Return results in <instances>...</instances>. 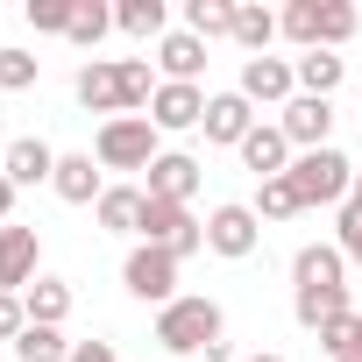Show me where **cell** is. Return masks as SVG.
<instances>
[{
	"label": "cell",
	"mask_w": 362,
	"mask_h": 362,
	"mask_svg": "<svg viewBox=\"0 0 362 362\" xmlns=\"http://www.w3.org/2000/svg\"><path fill=\"white\" fill-rule=\"evenodd\" d=\"M0 170H8L15 192H22V185H50V177H57V149H50L43 135H15L8 156H0Z\"/></svg>",
	"instance_id": "14"
},
{
	"label": "cell",
	"mask_w": 362,
	"mask_h": 362,
	"mask_svg": "<svg viewBox=\"0 0 362 362\" xmlns=\"http://www.w3.org/2000/svg\"><path fill=\"white\" fill-rule=\"evenodd\" d=\"M291 214H305L298 192H291V177H263L256 185V221H291Z\"/></svg>",
	"instance_id": "28"
},
{
	"label": "cell",
	"mask_w": 362,
	"mask_h": 362,
	"mask_svg": "<svg viewBox=\"0 0 362 362\" xmlns=\"http://www.w3.org/2000/svg\"><path fill=\"white\" fill-rule=\"evenodd\" d=\"M199 71H206V43H199L192 29H170V36L156 43V78H163V86H199Z\"/></svg>",
	"instance_id": "13"
},
{
	"label": "cell",
	"mask_w": 362,
	"mask_h": 362,
	"mask_svg": "<svg viewBox=\"0 0 362 362\" xmlns=\"http://www.w3.org/2000/svg\"><path fill=\"white\" fill-rule=\"evenodd\" d=\"M36 71H43V64H36L29 50H0V93H29Z\"/></svg>",
	"instance_id": "32"
},
{
	"label": "cell",
	"mask_w": 362,
	"mask_h": 362,
	"mask_svg": "<svg viewBox=\"0 0 362 362\" xmlns=\"http://www.w3.org/2000/svg\"><path fill=\"white\" fill-rule=\"evenodd\" d=\"M249 107H291L298 100V71H291V57H242V86H235Z\"/></svg>",
	"instance_id": "7"
},
{
	"label": "cell",
	"mask_w": 362,
	"mask_h": 362,
	"mask_svg": "<svg viewBox=\"0 0 362 362\" xmlns=\"http://www.w3.org/2000/svg\"><path fill=\"white\" fill-rule=\"evenodd\" d=\"M334 249H341L348 263H362V206H355V199L334 214Z\"/></svg>",
	"instance_id": "33"
},
{
	"label": "cell",
	"mask_w": 362,
	"mask_h": 362,
	"mask_svg": "<svg viewBox=\"0 0 362 362\" xmlns=\"http://www.w3.org/2000/svg\"><path fill=\"white\" fill-rule=\"evenodd\" d=\"M71 362H121L114 341H71Z\"/></svg>",
	"instance_id": "35"
},
{
	"label": "cell",
	"mask_w": 362,
	"mask_h": 362,
	"mask_svg": "<svg viewBox=\"0 0 362 362\" xmlns=\"http://www.w3.org/2000/svg\"><path fill=\"white\" fill-rule=\"evenodd\" d=\"M355 29H362L355 0H320V50H341V43H348Z\"/></svg>",
	"instance_id": "26"
},
{
	"label": "cell",
	"mask_w": 362,
	"mask_h": 362,
	"mask_svg": "<svg viewBox=\"0 0 362 362\" xmlns=\"http://www.w3.org/2000/svg\"><path fill=\"white\" fill-rule=\"evenodd\" d=\"M277 29H284L298 50H320V0H291V8L277 15Z\"/></svg>",
	"instance_id": "27"
},
{
	"label": "cell",
	"mask_w": 362,
	"mask_h": 362,
	"mask_svg": "<svg viewBox=\"0 0 362 362\" xmlns=\"http://www.w3.org/2000/svg\"><path fill=\"white\" fill-rule=\"evenodd\" d=\"M221 334H228V313H221L206 291L170 298V305L156 313V341H163L170 355H206V348H221Z\"/></svg>",
	"instance_id": "2"
},
{
	"label": "cell",
	"mask_w": 362,
	"mask_h": 362,
	"mask_svg": "<svg viewBox=\"0 0 362 362\" xmlns=\"http://www.w3.org/2000/svg\"><path fill=\"white\" fill-rule=\"evenodd\" d=\"M256 242H263V221H256V206L228 199V206H214V214H206V249H214V256L242 263V256H256Z\"/></svg>",
	"instance_id": "8"
},
{
	"label": "cell",
	"mask_w": 362,
	"mask_h": 362,
	"mask_svg": "<svg viewBox=\"0 0 362 362\" xmlns=\"http://www.w3.org/2000/svg\"><path fill=\"white\" fill-rule=\"evenodd\" d=\"M15 362H71V341H64V327H22V341H15Z\"/></svg>",
	"instance_id": "25"
},
{
	"label": "cell",
	"mask_w": 362,
	"mask_h": 362,
	"mask_svg": "<svg viewBox=\"0 0 362 362\" xmlns=\"http://www.w3.org/2000/svg\"><path fill=\"white\" fill-rule=\"evenodd\" d=\"M121 284H128V298H142V305H170L177 298V256H163V249H149V242H135L128 249V263H121Z\"/></svg>",
	"instance_id": "6"
},
{
	"label": "cell",
	"mask_w": 362,
	"mask_h": 362,
	"mask_svg": "<svg viewBox=\"0 0 362 362\" xmlns=\"http://www.w3.org/2000/svg\"><path fill=\"white\" fill-rule=\"evenodd\" d=\"M206 86H156V100H149V121H156V135H185V128H199L206 121Z\"/></svg>",
	"instance_id": "11"
},
{
	"label": "cell",
	"mask_w": 362,
	"mask_h": 362,
	"mask_svg": "<svg viewBox=\"0 0 362 362\" xmlns=\"http://www.w3.org/2000/svg\"><path fill=\"white\" fill-rule=\"evenodd\" d=\"M156 86H163V78H156L142 57H93V64L78 71V107H86V114L121 121V114L149 107V100H156Z\"/></svg>",
	"instance_id": "1"
},
{
	"label": "cell",
	"mask_w": 362,
	"mask_h": 362,
	"mask_svg": "<svg viewBox=\"0 0 362 362\" xmlns=\"http://www.w3.org/2000/svg\"><path fill=\"white\" fill-rule=\"evenodd\" d=\"M142 242L185 263V256L206 249V228L192 221V206H170V199H149V192H142Z\"/></svg>",
	"instance_id": "5"
},
{
	"label": "cell",
	"mask_w": 362,
	"mask_h": 362,
	"mask_svg": "<svg viewBox=\"0 0 362 362\" xmlns=\"http://www.w3.org/2000/svg\"><path fill=\"white\" fill-rule=\"evenodd\" d=\"M36 277H43V235L8 221V228H0V291H15V298H22Z\"/></svg>",
	"instance_id": "9"
},
{
	"label": "cell",
	"mask_w": 362,
	"mask_h": 362,
	"mask_svg": "<svg viewBox=\"0 0 362 362\" xmlns=\"http://www.w3.org/2000/svg\"><path fill=\"white\" fill-rule=\"evenodd\" d=\"M71 15H78V0H29V29L36 36H71Z\"/></svg>",
	"instance_id": "31"
},
{
	"label": "cell",
	"mask_w": 362,
	"mask_h": 362,
	"mask_svg": "<svg viewBox=\"0 0 362 362\" xmlns=\"http://www.w3.org/2000/svg\"><path fill=\"white\" fill-rule=\"evenodd\" d=\"M277 128H284V142L305 156V149H327V135H334V100H313V93H298L284 114H277Z\"/></svg>",
	"instance_id": "10"
},
{
	"label": "cell",
	"mask_w": 362,
	"mask_h": 362,
	"mask_svg": "<svg viewBox=\"0 0 362 362\" xmlns=\"http://www.w3.org/2000/svg\"><path fill=\"white\" fill-rule=\"evenodd\" d=\"M249 362H284V355H249Z\"/></svg>",
	"instance_id": "37"
},
{
	"label": "cell",
	"mask_w": 362,
	"mask_h": 362,
	"mask_svg": "<svg viewBox=\"0 0 362 362\" xmlns=\"http://www.w3.org/2000/svg\"><path fill=\"white\" fill-rule=\"evenodd\" d=\"M284 29H277V15L270 8H256V0H235V43L249 50V57H270V43H277Z\"/></svg>",
	"instance_id": "22"
},
{
	"label": "cell",
	"mask_w": 362,
	"mask_h": 362,
	"mask_svg": "<svg viewBox=\"0 0 362 362\" xmlns=\"http://www.w3.org/2000/svg\"><path fill=\"white\" fill-rule=\"evenodd\" d=\"M199 128H206V142H221V149H242V142H249V128H256V107H249L242 93H214Z\"/></svg>",
	"instance_id": "15"
},
{
	"label": "cell",
	"mask_w": 362,
	"mask_h": 362,
	"mask_svg": "<svg viewBox=\"0 0 362 362\" xmlns=\"http://www.w3.org/2000/svg\"><path fill=\"white\" fill-rule=\"evenodd\" d=\"M170 8H163V0H121V8H114V29L121 36H142V43H163L170 29Z\"/></svg>",
	"instance_id": "23"
},
{
	"label": "cell",
	"mask_w": 362,
	"mask_h": 362,
	"mask_svg": "<svg viewBox=\"0 0 362 362\" xmlns=\"http://www.w3.org/2000/svg\"><path fill=\"white\" fill-rule=\"evenodd\" d=\"M107 29H114V8H100V0H78V15H71V43H78V50H100Z\"/></svg>",
	"instance_id": "29"
},
{
	"label": "cell",
	"mask_w": 362,
	"mask_h": 362,
	"mask_svg": "<svg viewBox=\"0 0 362 362\" xmlns=\"http://www.w3.org/2000/svg\"><path fill=\"white\" fill-rule=\"evenodd\" d=\"M22 313H29V327H64L71 320V284L64 277H36L22 291Z\"/></svg>",
	"instance_id": "21"
},
{
	"label": "cell",
	"mask_w": 362,
	"mask_h": 362,
	"mask_svg": "<svg viewBox=\"0 0 362 362\" xmlns=\"http://www.w3.org/2000/svg\"><path fill=\"white\" fill-rule=\"evenodd\" d=\"M93 221L107 235H142V185H107L100 206H93Z\"/></svg>",
	"instance_id": "20"
},
{
	"label": "cell",
	"mask_w": 362,
	"mask_h": 362,
	"mask_svg": "<svg viewBox=\"0 0 362 362\" xmlns=\"http://www.w3.org/2000/svg\"><path fill=\"white\" fill-rule=\"evenodd\" d=\"M22 327H29V313H22V298H15V291H0V341L15 348V341H22Z\"/></svg>",
	"instance_id": "34"
},
{
	"label": "cell",
	"mask_w": 362,
	"mask_h": 362,
	"mask_svg": "<svg viewBox=\"0 0 362 362\" xmlns=\"http://www.w3.org/2000/svg\"><path fill=\"white\" fill-rule=\"evenodd\" d=\"M185 29L199 43H214V36L235 43V0H185Z\"/></svg>",
	"instance_id": "24"
},
{
	"label": "cell",
	"mask_w": 362,
	"mask_h": 362,
	"mask_svg": "<svg viewBox=\"0 0 362 362\" xmlns=\"http://www.w3.org/2000/svg\"><path fill=\"white\" fill-rule=\"evenodd\" d=\"M348 362H362V355H348Z\"/></svg>",
	"instance_id": "38"
},
{
	"label": "cell",
	"mask_w": 362,
	"mask_h": 362,
	"mask_svg": "<svg viewBox=\"0 0 362 362\" xmlns=\"http://www.w3.org/2000/svg\"><path fill=\"white\" fill-rule=\"evenodd\" d=\"M291 156H298V149L284 142V128H277V121H256V128H249V142H242V163L256 170V185H263V177H284V170H291Z\"/></svg>",
	"instance_id": "17"
},
{
	"label": "cell",
	"mask_w": 362,
	"mask_h": 362,
	"mask_svg": "<svg viewBox=\"0 0 362 362\" xmlns=\"http://www.w3.org/2000/svg\"><path fill=\"white\" fill-rule=\"evenodd\" d=\"M291 192H298V206H348V192H355V163L327 142V149H305V156H291Z\"/></svg>",
	"instance_id": "3"
},
{
	"label": "cell",
	"mask_w": 362,
	"mask_h": 362,
	"mask_svg": "<svg viewBox=\"0 0 362 362\" xmlns=\"http://www.w3.org/2000/svg\"><path fill=\"white\" fill-rule=\"evenodd\" d=\"M149 199H170V206H192V192H199V156H185V149H163L156 163H149V185H142Z\"/></svg>",
	"instance_id": "12"
},
{
	"label": "cell",
	"mask_w": 362,
	"mask_h": 362,
	"mask_svg": "<svg viewBox=\"0 0 362 362\" xmlns=\"http://www.w3.org/2000/svg\"><path fill=\"white\" fill-rule=\"evenodd\" d=\"M291 71H298V93L334 100V93H341V78H348V57H334V50H305V57H291Z\"/></svg>",
	"instance_id": "19"
},
{
	"label": "cell",
	"mask_w": 362,
	"mask_h": 362,
	"mask_svg": "<svg viewBox=\"0 0 362 362\" xmlns=\"http://www.w3.org/2000/svg\"><path fill=\"white\" fill-rule=\"evenodd\" d=\"M320 348H327V362H348V355H362V313H348V320L320 327Z\"/></svg>",
	"instance_id": "30"
},
{
	"label": "cell",
	"mask_w": 362,
	"mask_h": 362,
	"mask_svg": "<svg viewBox=\"0 0 362 362\" xmlns=\"http://www.w3.org/2000/svg\"><path fill=\"white\" fill-rule=\"evenodd\" d=\"M8 214H15V185H8V170H0V228H8Z\"/></svg>",
	"instance_id": "36"
},
{
	"label": "cell",
	"mask_w": 362,
	"mask_h": 362,
	"mask_svg": "<svg viewBox=\"0 0 362 362\" xmlns=\"http://www.w3.org/2000/svg\"><path fill=\"white\" fill-rule=\"evenodd\" d=\"M93 156H100V170H149L163 156V135L149 114H121V121H100Z\"/></svg>",
	"instance_id": "4"
},
{
	"label": "cell",
	"mask_w": 362,
	"mask_h": 362,
	"mask_svg": "<svg viewBox=\"0 0 362 362\" xmlns=\"http://www.w3.org/2000/svg\"><path fill=\"white\" fill-rule=\"evenodd\" d=\"M50 192L64 199V206H100V192H107V177H100V156L86 149V156H57V177H50Z\"/></svg>",
	"instance_id": "16"
},
{
	"label": "cell",
	"mask_w": 362,
	"mask_h": 362,
	"mask_svg": "<svg viewBox=\"0 0 362 362\" xmlns=\"http://www.w3.org/2000/svg\"><path fill=\"white\" fill-rule=\"evenodd\" d=\"M298 284H348V256L334 249V242H305L298 256H291V291Z\"/></svg>",
	"instance_id": "18"
}]
</instances>
